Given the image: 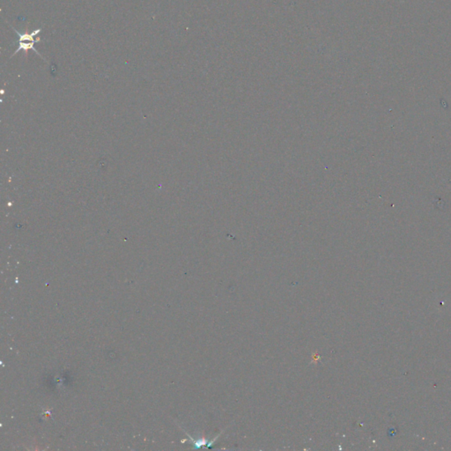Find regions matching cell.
I'll list each match as a JSON object with an SVG mask.
<instances>
[{"instance_id": "cell-1", "label": "cell", "mask_w": 451, "mask_h": 451, "mask_svg": "<svg viewBox=\"0 0 451 451\" xmlns=\"http://www.w3.org/2000/svg\"><path fill=\"white\" fill-rule=\"evenodd\" d=\"M13 31H15L16 34H18L19 42H34V43H38V42H40L42 39H41V37H37L34 39V37H37V34L40 33L41 31H42V28H38L37 30H34L32 33H24V34H21L19 31L16 30L14 28H12Z\"/></svg>"}]
</instances>
